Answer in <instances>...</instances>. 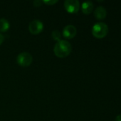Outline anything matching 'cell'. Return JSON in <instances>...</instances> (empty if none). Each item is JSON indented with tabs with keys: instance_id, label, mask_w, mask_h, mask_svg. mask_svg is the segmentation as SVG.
<instances>
[{
	"instance_id": "6da1fadb",
	"label": "cell",
	"mask_w": 121,
	"mask_h": 121,
	"mask_svg": "<svg viewBox=\"0 0 121 121\" xmlns=\"http://www.w3.org/2000/svg\"><path fill=\"white\" fill-rule=\"evenodd\" d=\"M72 51L71 44L66 40H61L58 41L53 48L54 54L59 58H64L68 57Z\"/></svg>"
},
{
	"instance_id": "7a4b0ae2",
	"label": "cell",
	"mask_w": 121,
	"mask_h": 121,
	"mask_svg": "<svg viewBox=\"0 0 121 121\" xmlns=\"http://www.w3.org/2000/svg\"><path fill=\"white\" fill-rule=\"evenodd\" d=\"M108 33V26L103 22L95 23L92 28V34L96 38H103Z\"/></svg>"
},
{
	"instance_id": "3957f363",
	"label": "cell",
	"mask_w": 121,
	"mask_h": 121,
	"mask_svg": "<svg viewBox=\"0 0 121 121\" xmlns=\"http://www.w3.org/2000/svg\"><path fill=\"white\" fill-rule=\"evenodd\" d=\"M33 61L32 55L27 52H22L16 57V62L21 67H29Z\"/></svg>"
},
{
	"instance_id": "277c9868",
	"label": "cell",
	"mask_w": 121,
	"mask_h": 121,
	"mask_svg": "<svg viewBox=\"0 0 121 121\" xmlns=\"http://www.w3.org/2000/svg\"><path fill=\"white\" fill-rule=\"evenodd\" d=\"M44 29V24L39 20H33L29 25V30L33 35H38L42 32Z\"/></svg>"
},
{
	"instance_id": "5b68a950",
	"label": "cell",
	"mask_w": 121,
	"mask_h": 121,
	"mask_svg": "<svg viewBox=\"0 0 121 121\" xmlns=\"http://www.w3.org/2000/svg\"><path fill=\"white\" fill-rule=\"evenodd\" d=\"M64 7L67 12L76 13L80 9V3L78 0H66L64 1Z\"/></svg>"
},
{
	"instance_id": "8992f818",
	"label": "cell",
	"mask_w": 121,
	"mask_h": 121,
	"mask_svg": "<svg viewBox=\"0 0 121 121\" xmlns=\"http://www.w3.org/2000/svg\"><path fill=\"white\" fill-rule=\"evenodd\" d=\"M77 33L76 28L73 25H68L65 26L63 29V35L64 38L67 39H72L73 38Z\"/></svg>"
},
{
	"instance_id": "52a82bcc",
	"label": "cell",
	"mask_w": 121,
	"mask_h": 121,
	"mask_svg": "<svg viewBox=\"0 0 121 121\" xmlns=\"http://www.w3.org/2000/svg\"><path fill=\"white\" fill-rule=\"evenodd\" d=\"M94 16H95L96 19H98V20H103V19L106 18V17L107 16V11H106V9L103 6H98L95 9Z\"/></svg>"
},
{
	"instance_id": "ba28073f",
	"label": "cell",
	"mask_w": 121,
	"mask_h": 121,
	"mask_svg": "<svg viewBox=\"0 0 121 121\" xmlns=\"http://www.w3.org/2000/svg\"><path fill=\"white\" fill-rule=\"evenodd\" d=\"M93 4L92 1H85L81 5V11L84 14H90L93 11Z\"/></svg>"
},
{
	"instance_id": "9c48e42d",
	"label": "cell",
	"mask_w": 121,
	"mask_h": 121,
	"mask_svg": "<svg viewBox=\"0 0 121 121\" xmlns=\"http://www.w3.org/2000/svg\"><path fill=\"white\" fill-rule=\"evenodd\" d=\"M10 28V23L5 18H0V31L6 32Z\"/></svg>"
},
{
	"instance_id": "30bf717a",
	"label": "cell",
	"mask_w": 121,
	"mask_h": 121,
	"mask_svg": "<svg viewBox=\"0 0 121 121\" xmlns=\"http://www.w3.org/2000/svg\"><path fill=\"white\" fill-rule=\"evenodd\" d=\"M51 37L54 40L58 42V41L61 40V33H60L59 30H55L51 33Z\"/></svg>"
},
{
	"instance_id": "8fae6325",
	"label": "cell",
	"mask_w": 121,
	"mask_h": 121,
	"mask_svg": "<svg viewBox=\"0 0 121 121\" xmlns=\"http://www.w3.org/2000/svg\"><path fill=\"white\" fill-rule=\"evenodd\" d=\"M58 1V0H44L42 1V2L48 6H52L54 5L55 4H56Z\"/></svg>"
},
{
	"instance_id": "7c38bea8",
	"label": "cell",
	"mask_w": 121,
	"mask_h": 121,
	"mask_svg": "<svg viewBox=\"0 0 121 121\" xmlns=\"http://www.w3.org/2000/svg\"><path fill=\"white\" fill-rule=\"evenodd\" d=\"M42 3H43V2H42V1H41V0H35V1H33V4H34V6H36V7L41 6V4H42Z\"/></svg>"
},
{
	"instance_id": "4fadbf2b",
	"label": "cell",
	"mask_w": 121,
	"mask_h": 121,
	"mask_svg": "<svg viewBox=\"0 0 121 121\" xmlns=\"http://www.w3.org/2000/svg\"><path fill=\"white\" fill-rule=\"evenodd\" d=\"M4 37L2 34H1L0 33V45L2 44V43L4 42Z\"/></svg>"
},
{
	"instance_id": "5bb4252c",
	"label": "cell",
	"mask_w": 121,
	"mask_h": 121,
	"mask_svg": "<svg viewBox=\"0 0 121 121\" xmlns=\"http://www.w3.org/2000/svg\"><path fill=\"white\" fill-rule=\"evenodd\" d=\"M116 121H121V114L116 116Z\"/></svg>"
}]
</instances>
